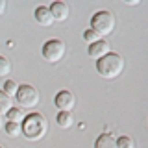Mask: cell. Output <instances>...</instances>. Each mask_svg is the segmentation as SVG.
<instances>
[{
    "label": "cell",
    "instance_id": "11",
    "mask_svg": "<svg viewBox=\"0 0 148 148\" xmlns=\"http://www.w3.org/2000/svg\"><path fill=\"white\" fill-rule=\"evenodd\" d=\"M95 148H117V139L109 133H102V135L96 139Z\"/></svg>",
    "mask_w": 148,
    "mask_h": 148
},
{
    "label": "cell",
    "instance_id": "10",
    "mask_svg": "<svg viewBox=\"0 0 148 148\" xmlns=\"http://www.w3.org/2000/svg\"><path fill=\"white\" fill-rule=\"evenodd\" d=\"M56 122H58V126L61 130H71L74 126V117H72V113H67V111H58Z\"/></svg>",
    "mask_w": 148,
    "mask_h": 148
},
{
    "label": "cell",
    "instance_id": "18",
    "mask_svg": "<svg viewBox=\"0 0 148 148\" xmlns=\"http://www.w3.org/2000/svg\"><path fill=\"white\" fill-rule=\"evenodd\" d=\"M83 41L89 43V45H92V43H96V41H100V37L96 35L92 30H85V32H83Z\"/></svg>",
    "mask_w": 148,
    "mask_h": 148
},
{
    "label": "cell",
    "instance_id": "2",
    "mask_svg": "<svg viewBox=\"0 0 148 148\" xmlns=\"http://www.w3.org/2000/svg\"><path fill=\"white\" fill-rule=\"evenodd\" d=\"M96 71L102 78L106 80H113V78H119L124 71V58L120 54L109 52L106 54L104 58L96 59Z\"/></svg>",
    "mask_w": 148,
    "mask_h": 148
},
{
    "label": "cell",
    "instance_id": "19",
    "mask_svg": "<svg viewBox=\"0 0 148 148\" xmlns=\"http://www.w3.org/2000/svg\"><path fill=\"white\" fill-rule=\"evenodd\" d=\"M4 11H6V2L0 0V15H4Z\"/></svg>",
    "mask_w": 148,
    "mask_h": 148
},
{
    "label": "cell",
    "instance_id": "5",
    "mask_svg": "<svg viewBox=\"0 0 148 148\" xmlns=\"http://www.w3.org/2000/svg\"><path fill=\"white\" fill-rule=\"evenodd\" d=\"M41 52H43V58L48 63H58L65 58L67 46H65V43L61 39H48V41H45Z\"/></svg>",
    "mask_w": 148,
    "mask_h": 148
},
{
    "label": "cell",
    "instance_id": "20",
    "mask_svg": "<svg viewBox=\"0 0 148 148\" xmlns=\"http://www.w3.org/2000/svg\"><path fill=\"white\" fill-rule=\"evenodd\" d=\"M4 128V120H2V117H0V130Z\"/></svg>",
    "mask_w": 148,
    "mask_h": 148
},
{
    "label": "cell",
    "instance_id": "7",
    "mask_svg": "<svg viewBox=\"0 0 148 148\" xmlns=\"http://www.w3.org/2000/svg\"><path fill=\"white\" fill-rule=\"evenodd\" d=\"M48 11H50V15H52V18L58 21V22L67 21L69 15H71V9H69V6L63 2V0H56V2H52V6L48 8Z\"/></svg>",
    "mask_w": 148,
    "mask_h": 148
},
{
    "label": "cell",
    "instance_id": "9",
    "mask_svg": "<svg viewBox=\"0 0 148 148\" xmlns=\"http://www.w3.org/2000/svg\"><path fill=\"white\" fill-rule=\"evenodd\" d=\"M34 17H35L37 24H41L45 28H48V26L54 24V18H52V15H50V11H48L46 6H39V8H37L34 11Z\"/></svg>",
    "mask_w": 148,
    "mask_h": 148
},
{
    "label": "cell",
    "instance_id": "12",
    "mask_svg": "<svg viewBox=\"0 0 148 148\" xmlns=\"http://www.w3.org/2000/svg\"><path fill=\"white\" fill-rule=\"evenodd\" d=\"M13 108V98H9L6 92L0 91V117H2L4 113L8 115V111Z\"/></svg>",
    "mask_w": 148,
    "mask_h": 148
},
{
    "label": "cell",
    "instance_id": "4",
    "mask_svg": "<svg viewBox=\"0 0 148 148\" xmlns=\"http://www.w3.org/2000/svg\"><path fill=\"white\" fill-rule=\"evenodd\" d=\"M15 98L18 102V106H21V109L22 108H35V106H39L41 95H39V91H37L34 85L24 83V85H18Z\"/></svg>",
    "mask_w": 148,
    "mask_h": 148
},
{
    "label": "cell",
    "instance_id": "8",
    "mask_svg": "<svg viewBox=\"0 0 148 148\" xmlns=\"http://www.w3.org/2000/svg\"><path fill=\"white\" fill-rule=\"evenodd\" d=\"M89 56L91 58H95V59H100V58H104L106 54H109L111 52V48H109V43L108 41H96V43H92V45H89Z\"/></svg>",
    "mask_w": 148,
    "mask_h": 148
},
{
    "label": "cell",
    "instance_id": "17",
    "mask_svg": "<svg viewBox=\"0 0 148 148\" xmlns=\"http://www.w3.org/2000/svg\"><path fill=\"white\" fill-rule=\"evenodd\" d=\"M117 148H135V143H133L132 137L122 135V137L117 139Z\"/></svg>",
    "mask_w": 148,
    "mask_h": 148
},
{
    "label": "cell",
    "instance_id": "21",
    "mask_svg": "<svg viewBox=\"0 0 148 148\" xmlns=\"http://www.w3.org/2000/svg\"><path fill=\"white\" fill-rule=\"evenodd\" d=\"M0 148H6V146H2V145H0Z\"/></svg>",
    "mask_w": 148,
    "mask_h": 148
},
{
    "label": "cell",
    "instance_id": "13",
    "mask_svg": "<svg viewBox=\"0 0 148 148\" xmlns=\"http://www.w3.org/2000/svg\"><path fill=\"white\" fill-rule=\"evenodd\" d=\"M24 117H26V115H24V111H22L21 108H11V109H9L8 111V122H17V124H21L22 122V120H24Z\"/></svg>",
    "mask_w": 148,
    "mask_h": 148
},
{
    "label": "cell",
    "instance_id": "3",
    "mask_svg": "<svg viewBox=\"0 0 148 148\" xmlns=\"http://www.w3.org/2000/svg\"><path fill=\"white\" fill-rule=\"evenodd\" d=\"M115 24H117L115 15L111 11H108V9H100V11H96L95 15L91 17V30L98 37L109 35L111 32L115 30Z\"/></svg>",
    "mask_w": 148,
    "mask_h": 148
},
{
    "label": "cell",
    "instance_id": "16",
    "mask_svg": "<svg viewBox=\"0 0 148 148\" xmlns=\"http://www.w3.org/2000/svg\"><path fill=\"white\" fill-rule=\"evenodd\" d=\"M11 72V61L6 58V56H0V78L8 76Z\"/></svg>",
    "mask_w": 148,
    "mask_h": 148
},
{
    "label": "cell",
    "instance_id": "15",
    "mask_svg": "<svg viewBox=\"0 0 148 148\" xmlns=\"http://www.w3.org/2000/svg\"><path fill=\"white\" fill-rule=\"evenodd\" d=\"M4 130H6L8 137H18L21 135V124H17V122H6L4 124Z\"/></svg>",
    "mask_w": 148,
    "mask_h": 148
},
{
    "label": "cell",
    "instance_id": "14",
    "mask_svg": "<svg viewBox=\"0 0 148 148\" xmlns=\"http://www.w3.org/2000/svg\"><path fill=\"white\" fill-rule=\"evenodd\" d=\"M17 89H18V83H17V82H13V80H8V82L2 85V89H0V91H2V92H6L9 98H15Z\"/></svg>",
    "mask_w": 148,
    "mask_h": 148
},
{
    "label": "cell",
    "instance_id": "6",
    "mask_svg": "<svg viewBox=\"0 0 148 148\" xmlns=\"http://www.w3.org/2000/svg\"><path fill=\"white\" fill-rule=\"evenodd\" d=\"M54 104H56V108H58V111H67V113H71V109H74V106H76V96H74L71 91L63 89L56 95Z\"/></svg>",
    "mask_w": 148,
    "mask_h": 148
},
{
    "label": "cell",
    "instance_id": "1",
    "mask_svg": "<svg viewBox=\"0 0 148 148\" xmlns=\"http://www.w3.org/2000/svg\"><path fill=\"white\" fill-rule=\"evenodd\" d=\"M21 133L28 141H41L48 133V120L43 113H30L21 122Z\"/></svg>",
    "mask_w": 148,
    "mask_h": 148
}]
</instances>
